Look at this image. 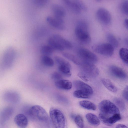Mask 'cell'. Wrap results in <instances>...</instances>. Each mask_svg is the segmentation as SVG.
<instances>
[{
    "label": "cell",
    "instance_id": "1",
    "mask_svg": "<svg viewBox=\"0 0 128 128\" xmlns=\"http://www.w3.org/2000/svg\"><path fill=\"white\" fill-rule=\"evenodd\" d=\"M50 116L52 122L56 128H67L66 119L60 110L55 108H51L50 110Z\"/></svg>",
    "mask_w": 128,
    "mask_h": 128
},
{
    "label": "cell",
    "instance_id": "2",
    "mask_svg": "<svg viewBox=\"0 0 128 128\" xmlns=\"http://www.w3.org/2000/svg\"><path fill=\"white\" fill-rule=\"evenodd\" d=\"M88 26L83 21H78L75 29V34L76 38L80 42L85 44L90 43L91 38L88 31Z\"/></svg>",
    "mask_w": 128,
    "mask_h": 128
},
{
    "label": "cell",
    "instance_id": "3",
    "mask_svg": "<svg viewBox=\"0 0 128 128\" xmlns=\"http://www.w3.org/2000/svg\"><path fill=\"white\" fill-rule=\"evenodd\" d=\"M32 118L37 121L45 122L48 120V114L45 110L42 107L38 105L33 106L26 111Z\"/></svg>",
    "mask_w": 128,
    "mask_h": 128
},
{
    "label": "cell",
    "instance_id": "4",
    "mask_svg": "<svg viewBox=\"0 0 128 128\" xmlns=\"http://www.w3.org/2000/svg\"><path fill=\"white\" fill-rule=\"evenodd\" d=\"M99 108L100 113L108 117L115 114L120 113L118 107L114 104L108 100L102 101L99 104Z\"/></svg>",
    "mask_w": 128,
    "mask_h": 128
},
{
    "label": "cell",
    "instance_id": "5",
    "mask_svg": "<svg viewBox=\"0 0 128 128\" xmlns=\"http://www.w3.org/2000/svg\"><path fill=\"white\" fill-rule=\"evenodd\" d=\"M81 72L86 75L88 77H96L99 74L98 68L94 64L82 62L79 64Z\"/></svg>",
    "mask_w": 128,
    "mask_h": 128
},
{
    "label": "cell",
    "instance_id": "6",
    "mask_svg": "<svg viewBox=\"0 0 128 128\" xmlns=\"http://www.w3.org/2000/svg\"><path fill=\"white\" fill-rule=\"evenodd\" d=\"M78 56L82 62L94 64L97 62V56L89 50L84 48H79L78 51Z\"/></svg>",
    "mask_w": 128,
    "mask_h": 128
},
{
    "label": "cell",
    "instance_id": "7",
    "mask_svg": "<svg viewBox=\"0 0 128 128\" xmlns=\"http://www.w3.org/2000/svg\"><path fill=\"white\" fill-rule=\"evenodd\" d=\"M92 48L96 53L107 56H111L114 52V47L109 43L95 44Z\"/></svg>",
    "mask_w": 128,
    "mask_h": 128
},
{
    "label": "cell",
    "instance_id": "8",
    "mask_svg": "<svg viewBox=\"0 0 128 128\" xmlns=\"http://www.w3.org/2000/svg\"><path fill=\"white\" fill-rule=\"evenodd\" d=\"M64 1L66 6L76 14H79L82 10H87L85 5L80 0H64Z\"/></svg>",
    "mask_w": 128,
    "mask_h": 128
},
{
    "label": "cell",
    "instance_id": "9",
    "mask_svg": "<svg viewBox=\"0 0 128 128\" xmlns=\"http://www.w3.org/2000/svg\"><path fill=\"white\" fill-rule=\"evenodd\" d=\"M96 17L98 21L105 25L110 24L111 22L112 17L110 13L103 8L98 9L96 12Z\"/></svg>",
    "mask_w": 128,
    "mask_h": 128
},
{
    "label": "cell",
    "instance_id": "10",
    "mask_svg": "<svg viewBox=\"0 0 128 128\" xmlns=\"http://www.w3.org/2000/svg\"><path fill=\"white\" fill-rule=\"evenodd\" d=\"M46 20L50 26L57 30H63L66 28L64 19L48 16L46 17Z\"/></svg>",
    "mask_w": 128,
    "mask_h": 128
},
{
    "label": "cell",
    "instance_id": "11",
    "mask_svg": "<svg viewBox=\"0 0 128 128\" xmlns=\"http://www.w3.org/2000/svg\"><path fill=\"white\" fill-rule=\"evenodd\" d=\"M3 97L6 101L12 104L17 103L20 100V96L18 94L13 91L5 92L3 94Z\"/></svg>",
    "mask_w": 128,
    "mask_h": 128
},
{
    "label": "cell",
    "instance_id": "12",
    "mask_svg": "<svg viewBox=\"0 0 128 128\" xmlns=\"http://www.w3.org/2000/svg\"><path fill=\"white\" fill-rule=\"evenodd\" d=\"M110 72L114 76L118 78L124 79L127 75L126 72L121 68L115 66H111L109 68Z\"/></svg>",
    "mask_w": 128,
    "mask_h": 128
},
{
    "label": "cell",
    "instance_id": "13",
    "mask_svg": "<svg viewBox=\"0 0 128 128\" xmlns=\"http://www.w3.org/2000/svg\"><path fill=\"white\" fill-rule=\"evenodd\" d=\"M73 84L77 90H80L91 95L93 94V91L92 88L90 86L84 82L80 80H76L74 81Z\"/></svg>",
    "mask_w": 128,
    "mask_h": 128
},
{
    "label": "cell",
    "instance_id": "14",
    "mask_svg": "<svg viewBox=\"0 0 128 128\" xmlns=\"http://www.w3.org/2000/svg\"><path fill=\"white\" fill-rule=\"evenodd\" d=\"M51 8L54 17L64 19L66 14V12L62 6L57 4H54L51 6Z\"/></svg>",
    "mask_w": 128,
    "mask_h": 128
},
{
    "label": "cell",
    "instance_id": "15",
    "mask_svg": "<svg viewBox=\"0 0 128 128\" xmlns=\"http://www.w3.org/2000/svg\"><path fill=\"white\" fill-rule=\"evenodd\" d=\"M52 37L64 49L70 50L72 48V46L70 42L60 35L55 34H53Z\"/></svg>",
    "mask_w": 128,
    "mask_h": 128
},
{
    "label": "cell",
    "instance_id": "16",
    "mask_svg": "<svg viewBox=\"0 0 128 128\" xmlns=\"http://www.w3.org/2000/svg\"><path fill=\"white\" fill-rule=\"evenodd\" d=\"M15 123L20 128H25L28 124V120L26 116L22 114H18L14 118Z\"/></svg>",
    "mask_w": 128,
    "mask_h": 128
},
{
    "label": "cell",
    "instance_id": "17",
    "mask_svg": "<svg viewBox=\"0 0 128 128\" xmlns=\"http://www.w3.org/2000/svg\"><path fill=\"white\" fill-rule=\"evenodd\" d=\"M56 86L58 88L64 90L70 89L72 86V82L67 80L62 79L56 81L55 83Z\"/></svg>",
    "mask_w": 128,
    "mask_h": 128
},
{
    "label": "cell",
    "instance_id": "18",
    "mask_svg": "<svg viewBox=\"0 0 128 128\" xmlns=\"http://www.w3.org/2000/svg\"><path fill=\"white\" fill-rule=\"evenodd\" d=\"M14 111V109L12 107L8 106L4 108L1 114L2 121L4 122L8 120L12 116Z\"/></svg>",
    "mask_w": 128,
    "mask_h": 128
},
{
    "label": "cell",
    "instance_id": "19",
    "mask_svg": "<svg viewBox=\"0 0 128 128\" xmlns=\"http://www.w3.org/2000/svg\"><path fill=\"white\" fill-rule=\"evenodd\" d=\"M48 45L50 46L54 50L62 51L65 49L52 37L48 39Z\"/></svg>",
    "mask_w": 128,
    "mask_h": 128
},
{
    "label": "cell",
    "instance_id": "20",
    "mask_svg": "<svg viewBox=\"0 0 128 128\" xmlns=\"http://www.w3.org/2000/svg\"><path fill=\"white\" fill-rule=\"evenodd\" d=\"M86 117L88 122L92 125L97 126L100 124V120L95 115L92 113H88L86 115Z\"/></svg>",
    "mask_w": 128,
    "mask_h": 128
},
{
    "label": "cell",
    "instance_id": "21",
    "mask_svg": "<svg viewBox=\"0 0 128 128\" xmlns=\"http://www.w3.org/2000/svg\"><path fill=\"white\" fill-rule=\"evenodd\" d=\"M102 84L105 86L108 90L114 92H116L117 91V88L109 79L103 78L102 79Z\"/></svg>",
    "mask_w": 128,
    "mask_h": 128
},
{
    "label": "cell",
    "instance_id": "22",
    "mask_svg": "<svg viewBox=\"0 0 128 128\" xmlns=\"http://www.w3.org/2000/svg\"><path fill=\"white\" fill-rule=\"evenodd\" d=\"M79 104L81 106L87 110H94L96 109L95 105L93 103L88 101H82L80 102Z\"/></svg>",
    "mask_w": 128,
    "mask_h": 128
},
{
    "label": "cell",
    "instance_id": "23",
    "mask_svg": "<svg viewBox=\"0 0 128 128\" xmlns=\"http://www.w3.org/2000/svg\"><path fill=\"white\" fill-rule=\"evenodd\" d=\"M71 68L66 66L58 65V68L62 74L66 76L70 77L71 75Z\"/></svg>",
    "mask_w": 128,
    "mask_h": 128
},
{
    "label": "cell",
    "instance_id": "24",
    "mask_svg": "<svg viewBox=\"0 0 128 128\" xmlns=\"http://www.w3.org/2000/svg\"><path fill=\"white\" fill-rule=\"evenodd\" d=\"M106 38L109 43L114 48H116L119 45L118 42L116 37L113 34H108L106 35Z\"/></svg>",
    "mask_w": 128,
    "mask_h": 128
},
{
    "label": "cell",
    "instance_id": "25",
    "mask_svg": "<svg viewBox=\"0 0 128 128\" xmlns=\"http://www.w3.org/2000/svg\"><path fill=\"white\" fill-rule=\"evenodd\" d=\"M74 96L76 98H88L91 96L85 92L80 90H76L73 93Z\"/></svg>",
    "mask_w": 128,
    "mask_h": 128
},
{
    "label": "cell",
    "instance_id": "26",
    "mask_svg": "<svg viewBox=\"0 0 128 128\" xmlns=\"http://www.w3.org/2000/svg\"><path fill=\"white\" fill-rule=\"evenodd\" d=\"M121 119V116L120 113L115 114L108 117V126H112L114 124L120 120Z\"/></svg>",
    "mask_w": 128,
    "mask_h": 128
},
{
    "label": "cell",
    "instance_id": "27",
    "mask_svg": "<svg viewBox=\"0 0 128 128\" xmlns=\"http://www.w3.org/2000/svg\"><path fill=\"white\" fill-rule=\"evenodd\" d=\"M41 62L43 64L46 66L52 67L54 65V60L49 56H43L42 58Z\"/></svg>",
    "mask_w": 128,
    "mask_h": 128
},
{
    "label": "cell",
    "instance_id": "28",
    "mask_svg": "<svg viewBox=\"0 0 128 128\" xmlns=\"http://www.w3.org/2000/svg\"><path fill=\"white\" fill-rule=\"evenodd\" d=\"M120 56L123 61L126 64H128V50L125 48H121L119 51Z\"/></svg>",
    "mask_w": 128,
    "mask_h": 128
},
{
    "label": "cell",
    "instance_id": "29",
    "mask_svg": "<svg viewBox=\"0 0 128 128\" xmlns=\"http://www.w3.org/2000/svg\"><path fill=\"white\" fill-rule=\"evenodd\" d=\"M54 50L48 45L42 46L40 49L41 53L44 56H49L53 53Z\"/></svg>",
    "mask_w": 128,
    "mask_h": 128
},
{
    "label": "cell",
    "instance_id": "30",
    "mask_svg": "<svg viewBox=\"0 0 128 128\" xmlns=\"http://www.w3.org/2000/svg\"><path fill=\"white\" fill-rule=\"evenodd\" d=\"M62 55L65 57L76 64L79 65L81 62L78 58L70 53L67 52H64L62 53Z\"/></svg>",
    "mask_w": 128,
    "mask_h": 128
},
{
    "label": "cell",
    "instance_id": "31",
    "mask_svg": "<svg viewBox=\"0 0 128 128\" xmlns=\"http://www.w3.org/2000/svg\"><path fill=\"white\" fill-rule=\"evenodd\" d=\"M54 59L58 65L66 66L71 67L68 62L61 57L56 56L54 57Z\"/></svg>",
    "mask_w": 128,
    "mask_h": 128
},
{
    "label": "cell",
    "instance_id": "32",
    "mask_svg": "<svg viewBox=\"0 0 128 128\" xmlns=\"http://www.w3.org/2000/svg\"><path fill=\"white\" fill-rule=\"evenodd\" d=\"M74 121L76 124L80 128H83L84 123L81 116L79 115L76 116L74 118Z\"/></svg>",
    "mask_w": 128,
    "mask_h": 128
},
{
    "label": "cell",
    "instance_id": "33",
    "mask_svg": "<svg viewBox=\"0 0 128 128\" xmlns=\"http://www.w3.org/2000/svg\"><path fill=\"white\" fill-rule=\"evenodd\" d=\"M128 1L125 0L123 1L122 3L120 6L121 11L126 15H128Z\"/></svg>",
    "mask_w": 128,
    "mask_h": 128
},
{
    "label": "cell",
    "instance_id": "34",
    "mask_svg": "<svg viewBox=\"0 0 128 128\" xmlns=\"http://www.w3.org/2000/svg\"><path fill=\"white\" fill-rule=\"evenodd\" d=\"M114 102L118 106L121 110H123L125 108L124 102L121 98H116L114 99Z\"/></svg>",
    "mask_w": 128,
    "mask_h": 128
},
{
    "label": "cell",
    "instance_id": "35",
    "mask_svg": "<svg viewBox=\"0 0 128 128\" xmlns=\"http://www.w3.org/2000/svg\"><path fill=\"white\" fill-rule=\"evenodd\" d=\"M33 2L36 6L42 7L45 6L48 2V0H34Z\"/></svg>",
    "mask_w": 128,
    "mask_h": 128
},
{
    "label": "cell",
    "instance_id": "36",
    "mask_svg": "<svg viewBox=\"0 0 128 128\" xmlns=\"http://www.w3.org/2000/svg\"><path fill=\"white\" fill-rule=\"evenodd\" d=\"M51 78L52 79L57 81L62 79V76L60 73L55 72L52 74Z\"/></svg>",
    "mask_w": 128,
    "mask_h": 128
},
{
    "label": "cell",
    "instance_id": "37",
    "mask_svg": "<svg viewBox=\"0 0 128 128\" xmlns=\"http://www.w3.org/2000/svg\"><path fill=\"white\" fill-rule=\"evenodd\" d=\"M78 76L84 81L87 82L88 81V77L85 74L81 72L78 74Z\"/></svg>",
    "mask_w": 128,
    "mask_h": 128
},
{
    "label": "cell",
    "instance_id": "38",
    "mask_svg": "<svg viewBox=\"0 0 128 128\" xmlns=\"http://www.w3.org/2000/svg\"><path fill=\"white\" fill-rule=\"evenodd\" d=\"M123 96L127 101L128 100V86H127L124 89L122 93Z\"/></svg>",
    "mask_w": 128,
    "mask_h": 128
},
{
    "label": "cell",
    "instance_id": "39",
    "mask_svg": "<svg viewBox=\"0 0 128 128\" xmlns=\"http://www.w3.org/2000/svg\"><path fill=\"white\" fill-rule=\"evenodd\" d=\"M116 128H128L124 125L119 124L116 126Z\"/></svg>",
    "mask_w": 128,
    "mask_h": 128
},
{
    "label": "cell",
    "instance_id": "40",
    "mask_svg": "<svg viewBox=\"0 0 128 128\" xmlns=\"http://www.w3.org/2000/svg\"><path fill=\"white\" fill-rule=\"evenodd\" d=\"M124 24L126 28L128 29V20L126 19L124 20Z\"/></svg>",
    "mask_w": 128,
    "mask_h": 128
},
{
    "label": "cell",
    "instance_id": "41",
    "mask_svg": "<svg viewBox=\"0 0 128 128\" xmlns=\"http://www.w3.org/2000/svg\"><path fill=\"white\" fill-rule=\"evenodd\" d=\"M125 44L127 45L128 46V39L127 38H126L125 40Z\"/></svg>",
    "mask_w": 128,
    "mask_h": 128
}]
</instances>
